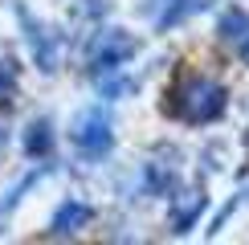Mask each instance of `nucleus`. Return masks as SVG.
<instances>
[{
	"mask_svg": "<svg viewBox=\"0 0 249 245\" xmlns=\"http://www.w3.org/2000/svg\"><path fill=\"white\" fill-rule=\"evenodd\" d=\"M168 98H184V102H172L168 115L184 119V122H213L225 115V106H229V94H225L221 82L213 78H200V74H184L180 78V90H172Z\"/></svg>",
	"mask_w": 249,
	"mask_h": 245,
	"instance_id": "f257e3e1",
	"label": "nucleus"
},
{
	"mask_svg": "<svg viewBox=\"0 0 249 245\" xmlns=\"http://www.w3.org/2000/svg\"><path fill=\"white\" fill-rule=\"evenodd\" d=\"M135 49H139V41H135L127 29H98L94 41H90L86 49V66L90 74H110V70H123L127 61L135 57Z\"/></svg>",
	"mask_w": 249,
	"mask_h": 245,
	"instance_id": "f03ea898",
	"label": "nucleus"
},
{
	"mask_svg": "<svg viewBox=\"0 0 249 245\" xmlns=\"http://www.w3.org/2000/svg\"><path fill=\"white\" fill-rule=\"evenodd\" d=\"M70 139H74L78 156L102 159L110 151V143H115V127H110V119H107V110H102V106H86L74 119V127H70Z\"/></svg>",
	"mask_w": 249,
	"mask_h": 245,
	"instance_id": "7ed1b4c3",
	"label": "nucleus"
},
{
	"mask_svg": "<svg viewBox=\"0 0 249 245\" xmlns=\"http://www.w3.org/2000/svg\"><path fill=\"white\" fill-rule=\"evenodd\" d=\"M20 25H25V37H29V53H33L37 70H45V74H53L61 66V37L53 33L49 25H41L33 13H25L20 8Z\"/></svg>",
	"mask_w": 249,
	"mask_h": 245,
	"instance_id": "20e7f679",
	"label": "nucleus"
},
{
	"mask_svg": "<svg viewBox=\"0 0 249 245\" xmlns=\"http://www.w3.org/2000/svg\"><path fill=\"white\" fill-rule=\"evenodd\" d=\"M90 217H94V209L86 200H61L53 212V233L57 237H74L82 225H90Z\"/></svg>",
	"mask_w": 249,
	"mask_h": 245,
	"instance_id": "39448f33",
	"label": "nucleus"
},
{
	"mask_svg": "<svg viewBox=\"0 0 249 245\" xmlns=\"http://www.w3.org/2000/svg\"><path fill=\"white\" fill-rule=\"evenodd\" d=\"M216 37H221L225 45H241L249 37V13L245 8H225L221 20H216Z\"/></svg>",
	"mask_w": 249,
	"mask_h": 245,
	"instance_id": "423d86ee",
	"label": "nucleus"
},
{
	"mask_svg": "<svg viewBox=\"0 0 249 245\" xmlns=\"http://www.w3.org/2000/svg\"><path fill=\"white\" fill-rule=\"evenodd\" d=\"M49 151H53V122L49 119H33L29 131H25V156L41 159V156H49Z\"/></svg>",
	"mask_w": 249,
	"mask_h": 245,
	"instance_id": "0eeeda50",
	"label": "nucleus"
},
{
	"mask_svg": "<svg viewBox=\"0 0 249 245\" xmlns=\"http://www.w3.org/2000/svg\"><path fill=\"white\" fill-rule=\"evenodd\" d=\"M200 209H204V192L196 188L188 192V200H176V209H172V233H188L196 217H200Z\"/></svg>",
	"mask_w": 249,
	"mask_h": 245,
	"instance_id": "6e6552de",
	"label": "nucleus"
},
{
	"mask_svg": "<svg viewBox=\"0 0 249 245\" xmlns=\"http://www.w3.org/2000/svg\"><path fill=\"white\" fill-rule=\"evenodd\" d=\"M200 8H204V0H172V4L163 8V17H160V29H176L180 20L196 17Z\"/></svg>",
	"mask_w": 249,
	"mask_h": 245,
	"instance_id": "1a4fd4ad",
	"label": "nucleus"
},
{
	"mask_svg": "<svg viewBox=\"0 0 249 245\" xmlns=\"http://www.w3.org/2000/svg\"><path fill=\"white\" fill-rule=\"evenodd\" d=\"M17 61L8 57V53H0V106H8L13 102V94H17Z\"/></svg>",
	"mask_w": 249,
	"mask_h": 245,
	"instance_id": "9d476101",
	"label": "nucleus"
},
{
	"mask_svg": "<svg viewBox=\"0 0 249 245\" xmlns=\"http://www.w3.org/2000/svg\"><path fill=\"white\" fill-rule=\"evenodd\" d=\"M37 176H41V172H33V176H29V180H20L17 188L8 192L4 200H0V229H4V221H8V212L17 209V200H20V196H25V192H29V188H33V184H37Z\"/></svg>",
	"mask_w": 249,
	"mask_h": 245,
	"instance_id": "9b49d317",
	"label": "nucleus"
},
{
	"mask_svg": "<svg viewBox=\"0 0 249 245\" xmlns=\"http://www.w3.org/2000/svg\"><path fill=\"white\" fill-rule=\"evenodd\" d=\"M237 49H241V61L249 66V37H245V41H241V45H237Z\"/></svg>",
	"mask_w": 249,
	"mask_h": 245,
	"instance_id": "f8f14e48",
	"label": "nucleus"
},
{
	"mask_svg": "<svg viewBox=\"0 0 249 245\" xmlns=\"http://www.w3.org/2000/svg\"><path fill=\"white\" fill-rule=\"evenodd\" d=\"M4 143H8V131H4V127H0V151H4Z\"/></svg>",
	"mask_w": 249,
	"mask_h": 245,
	"instance_id": "ddd939ff",
	"label": "nucleus"
}]
</instances>
